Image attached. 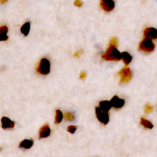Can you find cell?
I'll return each mask as SVG.
<instances>
[{
	"mask_svg": "<svg viewBox=\"0 0 157 157\" xmlns=\"http://www.w3.org/2000/svg\"><path fill=\"white\" fill-rule=\"evenodd\" d=\"M8 28L6 25L0 26V41H6L9 39L7 36Z\"/></svg>",
	"mask_w": 157,
	"mask_h": 157,
	"instance_id": "11",
	"label": "cell"
},
{
	"mask_svg": "<svg viewBox=\"0 0 157 157\" xmlns=\"http://www.w3.org/2000/svg\"><path fill=\"white\" fill-rule=\"evenodd\" d=\"M144 38H148L151 40L157 39V29L153 27L145 28L143 31Z\"/></svg>",
	"mask_w": 157,
	"mask_h": 157,
	"instance_id": "6",
	"label": "cell"
},
{
	"mask_svg": "<svg viewBox=\"0 0 157 157\" xmlns=\"http://www.w3.org/2000/svg\"><path fill=\"white\" fill-rule=\"evenodd\" d=\"M140 124L144 128H147V129H152L153 128V124L151 123V122L144 117L140 118Z\"/></svg>",
	"mask_w": 157,
	"mask_h": 157,
	"instance_id": "15",
	"label": "cell"
},
{
	"mask_svg": "<svg viewBox=\"0 0 157 157\" xmlns=\"http://www.w3.org/2000/svg\"><path fill=\"white\" fill-rule=\"evenodd\" d=\"M63 117L67 121H72L74 120L75 118V117H74V115L73 113L72 112H66L64 113V115H63Z\"/></svg>",
	"mask_w": 157,
	"mask_h": 157,
	"instance_id": "18",
	"label": "cell"
},
{
	"mask_svg": "<svg viewBox=\"0 0 157 157\" xmlns=\"http://www.w3.org/2000/svg\"><path fill=\"white\" fill-rule=\"evenodd\" d=\"M74 4L75 6H77V7H81V6H82V4H83V2H82V1H80L77 0V1H74Z\"/></svg>",
	"mask_w": 157,
	"mask_h": 157,
	"instance_id": "22",
	"label": "cell"
},
{
	"mask_svg": "<svg viewBox=\"0 0 157 157\" xmlns=\"http://www.w3.org/2000/svg\"><path fill=\"white\" fill-rule=\"evenodd\" d=\"M102 110L109 112L110 109H111L112 106L110 105V101H100L99 103V106H98Z\"/></svg>",
	"mask_w": 157,
	"mask_h": 157,
	"instance_id": "12",
	"label": "cell"
},
{
	"mask_svg": "<svg viewBox=\"0 0 157 157\" xmlns=\"http://www.w3.org/2000/svg\"><path fill=\"white\" fill-rule=\"evenodd\" d=\"M51 130L49 127V126L47 124H44L39 129V138L42 139V138H46L48 137L50 135Z\"/></svg>",
	"mask_w": 157,
	"mask_h": 157,
	"instance_id": "10",
	"label": "cell"
},
{
	"mask_svg": "<svg viewBox=\"0 0 157 157\" xmlns=\"http://www.w3.org/2000/svg\"><path fill=\"white\" fill-rule=\"evenodd\" d=\"M95 114L98 121L102 124L105 125L109 121V112L102 110L98 106L95 107Z\"/></svg>",
	"mask_w": 157,
	"mask_h": 157,
	"instance_id": "4",
	"label": "cell"
},
{
	"mask_svg": "<svg viewBox=\"0 0 157 157\" xmlns=\"http://www.w3.org/2000/svg\"><path fill=\"white\" fill-rule=\"evenodd\" d=\"M82 52V50H78L76 53H74V56H75V57H78V56L81 55Z\"/></svg>",
	"mask_w": 157,
	"mask_h": 157,
	"instance_id": "24",
	"label": "cell"
},
{
	"mask_svg": "<svg viewBox=\"0 0 157 157\" xmlns=\"http://www.w3.org/2000/svg\"><path fill=\"white\" fill-rule=\"evenodd\" d=\"M132 56L127 52H123L121 53V59L123 61L126 66L128 65L132 61Z\"/></svg>",
	"mask_w": 157,
	"mask_h": 157,
	"instance_id": "14",
	"label": "cell"
},
{
	"mask_svg": "<svg viewBox=\"0 0 157 157\" xmlns=\"http://www.w3.org/2000/svg\"><path fill=\"white\" fill-rule=\"evenodd\" d=\"M109 43L112 44H113V45H117V37H112L110 39Z\"/></svg>",
	"mask_w": 157,
	"mask_h": 157,
	"instance_id": "21",
	"label": "cell"
},
{
	"mask_svg": "<svg viewBox=\"0 0 157 157\" xmlns=\"http://www.w3.org/2000/svg\"><path fill=\"white\" fill-rule=\"evenodd\" d=\"M76 129H77V126H73V125H70V126H69L67 127V131L71 133V134H74V133L75 132Z\"/></svg>",
	"mask_w": 157,
	"mask_h": 157,
	"instance_id": "19",
	"label": "cell"
},
{
	"mask_svg": "<svg viewBox=\"0 0 157 157\" xmlns=\"http://www.w3.org/2000/svg\"><path fill=\"white\" fill-rule=\"evenodd\" d=\"M63 118V114L60 110H56L55 111V123L56 124H59L61 122Z\"/></svg>",
	"mask_w": 157,
	"mask_h": 157,
	"instance_id": "17",
	"label": "cell"
},
{
	"mask_svg": "<svg viewBox=\"0 0 157 157\" xmlns=\"http://www.w3.org/2000/svg\"><path fill=\"white\" fill-rule=\"evenodd\" d=\"M120 83L128 82L132 78V72L129 67H124L118 72Z\"/></svg>",
	"mask_w": 157,
	"mask_h": 157,
	"instance_id": "5",
	"label": "cell"
},
{
	"mask_svg": "<svg viewBox=\"0 0 157 157\" xmlns=\"http://www.w3.org/2000/svg\"><path fill=\"white\" fill-rule=\"evenodd\" d=\"M100 7L105 12H109L115 7V2L112 0H101L100 1Z\"/></svg>",
	"mask_w": 157,
	"mask_h": 157,
	"instance_id": "7",
	"label": "cell"
},
{
	"mask_svg": "<svg viewBox=\"0 0 157 157\" xmlns=\"http://www.w3.org/2000/svg\"><path fill=\"white\" fill-rule=\"evenodd\" d=\"M36 72L40 75H47L50 72V62L46 58H42L36 67Z\"/></svg>",
	"mask_w": 157,
	"mask_h": 157,
	"instance_id": "2",
	"label": "cell"
},
{
	"mask_svg": "<svg viewBox=\"0 0 157 157\" xmlns=\"http://www.w3.org/2000/svg\"><path fill=\"white\" fill-rule=\"evenodd\" d=\"M6 2H7V1H0V2H1V3H5Z\"/></svg>",
	"mask_w": 157,
	"mask_h": 157,
	"instance_id": "25",
	"label": "cell"
},
{
	"mask_svg": "<svg viewBox=\"0 0 157 157\" xmlns=\"http://www.w3.org/2000/svg\"><path fill=\"white\" fill-rule=\"evenodd\" d=\"M86 73L83 71V72H81V73L80 74L79 77L80 79H84L86 77Z\"/></svg>",
	"mask_w": 157,
	"mask_h": 157,
	"instance_id": "23",
	"label": "cell"
},
{
	"mask_svg": "<svg viewBox=\"0 0 157 157\" xmlns=\"http://www.w3.org/2000/svg\"><path fill=\"white\" fill-rule=\"evenodd\" d=\"M110 103L112 107L115 109H118L121 108L124 105L125 101L123 99L120 98L118 96L115 95L110 99Z\"/></svg>",
	"mask_w": 157,
	"mask_h": 157,
	"instance_id": "8",
	"label": "cell"
},
{
	"mask_svg": "<svg viewBox=\"0 0 157 157\" xmlns=\"http://www.w3.org/2000/svg\"><path fill=\"white\" fill-rule=\"evenodd\" d=\"M153 110V107L150 104H146L145 106V113L151 112Z\"/></svg>",
	"mask_w": 157,
	"mask_h": 157,
	"instance_id": "20",
	"label": "cell"
},
{
	"mask_svg": "<svg viewBox=\"0 0 157 157\" xmlns=\"http://www.w3.org/2000/svg\"><path fill=\"white\" fill-rule=\"evenodd\" d=\"M155 45L151 39L144 38L139 44V49L145 53H149L154 51Z\"/></svg>",
	"mask_w": 157,
	"mask_h": 157,
	"instance_id": "3",
	"label": "cell"
},
{
	"mask_svg": "<svg viewBox=\"0 0 157 157\" xmlns=\"http://www.w3.org/2000/svg\"><path fill=\"white\" fill-rule=\"evenodd\" d=\"M102 59L106 61H118L121 59V53L117 49V45L109 44V45L101 56Z\"/></svg>",
	"mask_w": 157,
	"mask_h": 157,
	"instance_id": "1",
	"label": "cell"
},
{
	"mask_svg": "<svg viewBox=\"0 0 157 157\" xmlns=\"http://www.w3.org/2000/svg\"><path fill=\"white\" fill-rule=\"evenodd\" d=\"M1 147H0V150H1Z\"/></svg>",
	"mask_w": 157,
	"mask_h": 157,
	"instance_id": "26",
	"label": "cell"
},
{
	"mask_svg": "<svg viewBox=\"0 0 157 157\" xmlns=\"http://www.w3.org/2000/svg\"><path fill=\"white\" fill-rule=\"evenodd\" d=\"M2 128L4 129H9L13 128L15 122L7 117H2L1 118Z\"/></svg>",
	"mask_w": 157,
	"mask_h": 157,
	"instance_id": "9",
	"label": "cell"
},
{
	"mask_svg": "<svg viewBox=\"0 0 157 157\" xmlns=\"http://www.w3.org/2000/svg\"><path fill=\"white\" fill-rule=\"evenodd\" d=\"M29 30H30V22L29 21L25 23L20 28V31L25 36H27L28 35Z\"/></svg>",
	"mask_w": 157,
	"mask_h": 157,
	"instance_id": "16",
	"label": "cell"
},
{
	"mask_svg": "<svg viewBox=\"0 0 157 157\" xmlns=\"http://www.w3.org/2000/svg\"><path fill=\"white\" fill-rule=\"evenodd\" d=\"M34 141L32 139H25L23 140L19 145V147L24 149H29L33 145Z\"/></svg>",
	"mask_w": 157,
	"mask_h": 157,
	"instance_id": "13",
	"label": "cell"
}]
</instances>
